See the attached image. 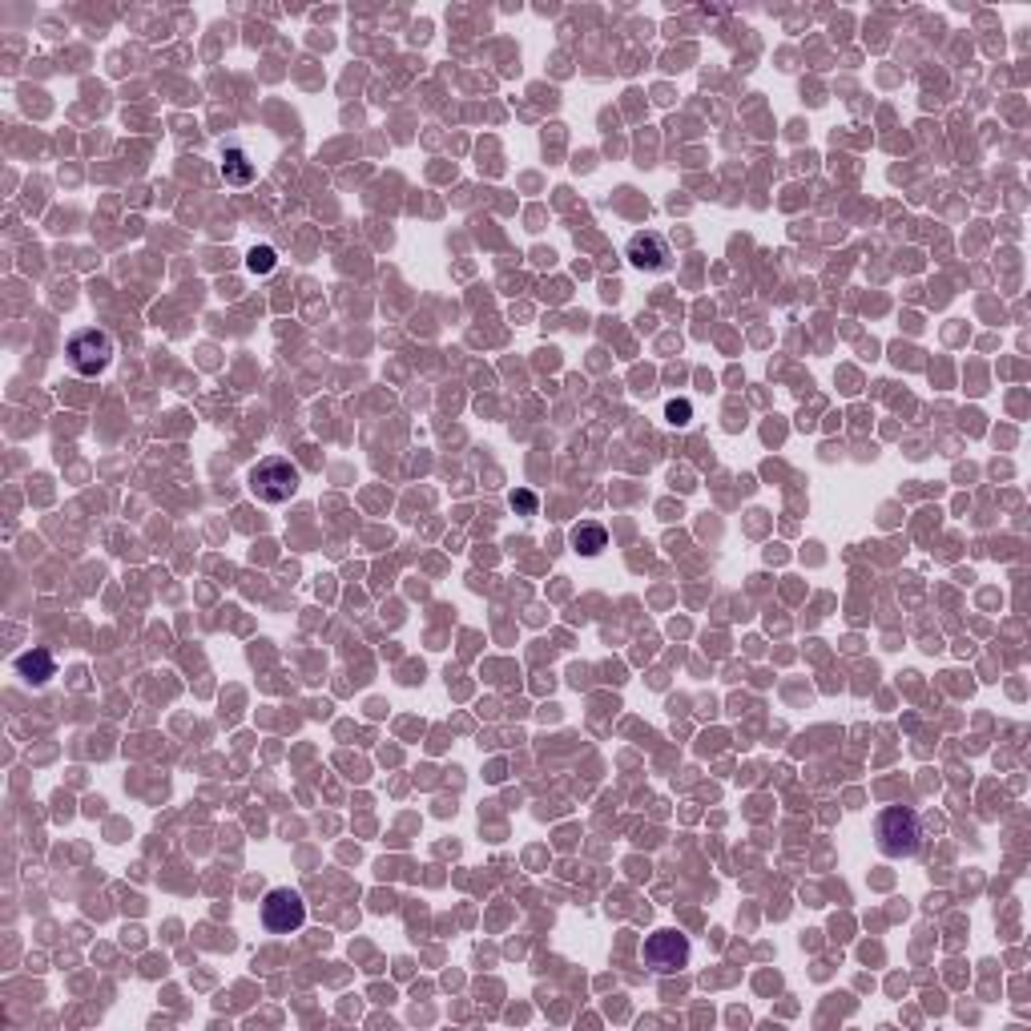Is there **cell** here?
I'll list each match as a JSON object with an SVG mask.
<instances>
[{
	"mask_svg": "<svg viewBox=\"0 0 1031 1031\" xmlns=\"http://www.w3.org/2000/svg\"><path fill=\"white\" fill-rule=\"evenodd\" d=\"M629 262H633L637 270L661 274V270H669L673 254H669V242H665L661 234H653V230H641V234H633V238H629Z\"/></svg>",
	"mask_w": 1031,
	"mask_h": 1031,
	"instance_id": "cell-6",
	"label": "cell"
},
{
	"mask_svg": "<svg viewBox=\"0 0 1031 1031\" xmlns=\"http://www.w3.org/2000/svg\"><path fill=\"white\" fill-rule=\"evenodd\" d=\"M665 419H669L673 427H685V423L693 419V403H689V399H673V403L665 407Z\"/></svg>",
	"mask_w": 1031,
	"mask_h": 1031,
	"instance_id": "cell-11",
	"label": "cell"
},
{
	"mask_svg": "<svg viewBox=\"0 0 1031 1031\" xmlns=\"http://www.w3.org/2000/svg\"><path fill=\"white\" fill-rule=\"evenodd\" d=\"M274 262H278V258H274V250H270V246H254V250L246 254V270H250V274H270V270H274Z\"/></svg>",
	"mask_w": 1031,
	"mask_h": 1031,
	"instance_id": "cell-10",
	"label": "cell"
},
{
	"mask_svg": "<svg viewBox=\"0 0 1031 1031\" xmlns=\"http://www.w3.org/2000/svg\"><path fill=\"white\" fill-rule=\"evenodd\" d=\"M303 923H307V903H303L299 891H290V887L266 891V899H262V927L270 935H290V931H299Z\"/></svg>",
	"mask_w": 1031,
	"mask_h": 1031,
	"instance_id": "cell-5",
	"label": "cell"
},
{
	"mask_svg": "<svg viewBox=\"0 0 1031 1031\" xmlns=\"http://www.w3.org/2000/svg\"><path fill=\"white\" fill-rule=\"evenodd\" d=\"M689 955H693L689 939H685L681 931H673V927L653 931V935L645 939V947H641L645 967H649V971H657V975H673V971L689 967Z\"/></svg>",
	"mask_w": 1031,
	"mask_h": 1031,
	"instance_id": "cell-4",
	"label": "cell"
},
{
	"mask_svg": "<svg viewBox=\"0 0 1031 1031\" xmlns=\"http://www.w3.org/2000/svg\"><path fill=\"white\" fill-rule=\"evenodd\" d=\"M572 548H576L580 556H601V552L609 548V532H605L601 524H593V520H584V524L572 528Z\"/></svg>",
	"mask_w": 1031,
	"mask_h": 1031,
	"instance_id": "cell-7",
	"label": "cell"
},
{
	"mask_svg": "<svg viewBox=\"0 0 1031 1031\" xmlns=\"http://www.w3.org/2000/svg\"><path fill=\"white\" fill-rule=\"evenodd\" d=\"M17 673H21L25 681H33V685H45V681L53 677V657H49L45 649L21 653V657H17Z\"/></svg>",
	"mask_w": 1031,
	"mask_h": 1031,
	"instance_id": "cell-9",
	"label": "cell"
},
{
	"mask_svg": "<svg viewBox=\"0 0 1031 1031\" xmlns=\"http://www.w3.org/2000/svg\"><path fill=\"white\" fill-rule=\"evenodd\" d=\"M874 842L887 858H915L923 846V822L911 806H887L874 818Z\"/></svg>",
	"mask_w": 1031,
	"mask_h": 1031,
	"instance_id": "cell-1",
	"label": "cell"
},
{
	"mask_svg": "<svg viewBox=\"0 0 1031 1031\" xmlns=\"http://www.w3.org/2000/svg\"><path fill=\"white\" fill-rule=\"evenodd\" d=\"M222 178H226V186H250L254 182V162H250V154L246 150H226L222 154Z\"/></svg>",
	"mask_w": 1031,
	"mask_h": 1031,
	"instance_id": "cell-8",
	"label": "cell"
},
{
	"mask_svg": "<svg viewBox=\"0 0 1031 1031\" xmlns=\"http://www.w3.org/2000/svg\"><path fill=\"white\" fill-rule=\"evenodd\" d=\"M512 508H520V512H536V496H532V492H512Z\"/></svg>",
	"mask_w": 1031,
	"mask_h": 1031,
	"instance_id": "cell-12",
	"label": "cell"
},
{
	"mask_svg": "<svg viewBox=\"0 0 1031 1031\" xmlns=\"http://www.w3.org/2000/svg\"><path fill=\"white\" fill-rule=\"evenodd\" d=\"M299 484H303V476L286 456H266L250 468V492L262 504H286L294 492H299Z\"/></svg>",
	"mask_w": 1031,
	"mask_h": 1031,
	"instance_id": "cell-2",
	"label": "cell"
},
{
	"mask_svg": "<svg viewBox=\"0 0 1031 1031\" xmlns=\"http://www.w3.org/2000/svg\"><path fill=\"white\" fill-rule=\"evenodd\" d=\"M65 355H69V367L77 371V375H101L109 363H113V339L105 335V331H97V327H85V331H77L73 339H69V347H65Z\"/></svg>",
	"mask_w": 1031,
	"mask_h": 1031,
	"instance_id": "cell-3",
	"label": "cell"
}]
</instances>
